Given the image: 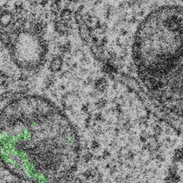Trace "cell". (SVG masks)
Instances as JSON below:
<instances>
[{
    "label": "cell",
    "mask_w": 183,
    "mask_h": 183,
    "mask_svg": "<svg viewBox=\"0 0 183 183\" xmlns=\"http://www.w3.org/2000/svg\"><path fill=\"white\" fill-rule=\"evenodd\" d=\"M80 152L74 125L48 99L20 96L0 112V161L20 179L68 178L77 170Z\"/></svg>",
    "instance_id": "obj_1"
},
{
    "label": "cell",
    "mask_w": 183,
    "mask_h": 183,
    "mask_svg": "<svg viewBox=\"0 0 183 183\" xmlns=\"http://www.w3.org/2000/svg\"><path fill=\"white\" fill-rule=\"evenodd\" d=\"M16 16L9 9H0V27L7 29L15 22Z\"/></svg>",
    "instance_id": "obj_2"
},
{
    "label": "cell",
    "mask_w": 183,
    "mask_h": 183,
    "mask_svg": "<svg viewBox=\"0 0 183 183\" xmlns=\"http://www.w3.org/2000/svg\"><path fill=\"white\" fill-rule=\"evenodd\" d=\"M64 63L62 55L58 54L52 57L49 65V70L52 73L59 72L62 70Z\"/></svg>",
    "instance_id": "obj_3"
},
{
    "label": "cell",
    "mask_w": 183,
    "mask_h": 183,
    "mask_svg": "<svg viewBox=\"0 0 183 183\" xmlns=\"http://www.w3.org/2000/svg\"><path fill=\"white\" fill-rule=\"evenodd\" d=\"M73 12L70 8H64L59 12L60 20L65 22H71L73 17Z\"/></svg>",
    "instance_id": "obj_4"
},
{
    "label": "cell",
    "mask_w": 183,
    "mask_h": 183,
    "mask_svg": "<svg viewBox=\"0 0 183 183\" xmlns=\"http://www.w3.org/2000/svg\"><path fill=\"white\" fill-rule=\"evenodd\" d=\"M58 49L61 52V54H65L70 52L72 49V45L70 42H65L64 43H59L58 44Z\"/></svg>",
    "instance_id": "obj_5"
},
{
    "label": "cell",
    "mask_w": 183,
    "mask_h": 183,
    "mask_svg": "<svg viewBox=\"0 0 183 183\" xmlns=\"http://www.w3.org/2000/svg\"><path fill=\"white\" fill-rule=\"evenodd\" d=\"M107 103H108V102H107V100L104 98H101L99 99L98 101L97 102V103H95V105L97 108L99 109H102L104 108V107L106 106Z\"/></svg>",
    "instance_id": "obj_6"
},
{
    "label": "cell",
    "mask_w": 183,
    "mask_h": 183,
    "mask_svg": "<svg viewBox=\"0 0 183 183\" xmlns=\"http://www.w3.org/2000/svg\"><path fill=\"white\" fill-rule=\"evenodd\" d=\"M49 2V0H39V4L42 8H44L48 5Z\"/></svg>",
    "instance_id": "obj_7"
},
{
    "label": "cell",
    "mask_w": 183,
    "mask_h": 183,
    "mask_svg": "<svg viewBox=\"0 0 183 183\" xmlns=\"http://www.w3.org/2000/svg\"><path fill=\"white\" fill-rule=\"evenodd\" d=\"M99 147V142L97 141V140H93V141L92 142V145H91V147L92 149H96L98 148V147Z\"/></svg>",
    "instance_id": "obj_8"
},
{
    "label": "cell",
    "mask_w": 183,
    "mask_h": 183,
    "mask_svg": "<svg viewBox=\"0 0 183 183\" xmlns=\"http://www.w3.org/2000/svg\"><path fill=\"white\" fill-rule=\"evenodd\" d=\"M110 152H109L108 149H105V150H104V152H103V159H107L108 158H109V157L110 156Z\"/></svg>",
    "instance_id": "obj_9"
},
{
    "label": "cell",
    "mask_w": 183,
    "mask_h": 183,
    "mask_svg": "<svg viewBox=\"0 0 183 183\" xmlns=\"http://www.w3.org/2000/svg\"><path fill=\"white\" fill-rule=\"evenodd\" d=\"M88 110H89V108H88V104H84L82 108V110L84 112H87Z\"/></svg>",
    "instance_id": "obj_10"
},
{
    "label": "cell",
    "mask_w": 183,
    "mask_h": 183,
    "mask_svg": "<svg viewBox=\"0 0 183 183\" xmlns=\"http://www.w3.org/2000/svg\"><path fill=\"white\" fill-rule=\"evenodd\" d=\"M94 159H95V160L97 161H100L102 159H103V157L100 156V155H97V156L94 157Z\"/></svg>",
    "instance_id": "obj_11"
},
{
    "label": "cell",
    "mask_w": 183,
    "mask_h": 183,
    "mask_svg": "<svg viewBox=\"0 0 183 183\" xmlns=\"http://www.w3.org/2000/svg\"><path fill=\"white\" fill-rule=\"evenodd\" d=\"M66 1L71 2V3H77V2H80L81 0H66Z\"/></svg>",
    "instance_id": "obj_12"
}]
</instances>
